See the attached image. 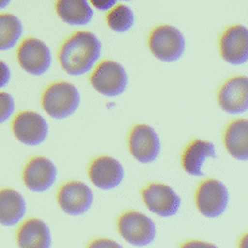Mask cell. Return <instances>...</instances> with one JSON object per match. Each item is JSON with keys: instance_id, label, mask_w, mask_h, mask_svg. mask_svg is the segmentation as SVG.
I'll list each match as a JSON object with an SVG mask.
<instances>
[{"instance_id": "6da1fadb", "label": "cell", "mask_w": 248, "mask_h": 248, "mask_svg": "<svg viewBox=\"0 0 248 248\" xmlns=\"http://www.w3.org/2000/svg\"><path fill=\"white\" fill-rule=\"evenodd\" d=\"M100 39L88 31H78L70 36L60 49L58 60L61 67L73 77L89 73L101 57Z\"/></svg>"}, {"instance_id": "7a4b0ae2", "label": "cell", "mask_w": 248, "mask_h": 248, "mask_svg": "<svg viewBox=\"0 0 248 248\" xmlns=\"http://www.w3.org/2000/svg\"><path fill=\"white\" fill-rule=\"evenodd\" d=\"M44 111L53 119H66L74 115L80 105V92L67 81H58L44 91L42 98Z\"/></svg>"}, {"instance_id": "3957f363", "label": "cell", "mask_w": 248, "mask_h": 248, "mask_svg": "<svg viewBox=\"0 0 248 248\" xmlns=\"http://www.w3.org/2000/svg\"><path fill=\"white\" fill-rule=\"evenodd\" d=\"M149 48L159 61L176 62L185 53L186 40L177 27L162 25L151 31Z\"/></svg>"}, {"instance_id": "277c9868", "label": "cell", "mask_w": 248, "mask_h": 248, "mask_svg": "<svg viewBox=\"0 0 248 248\" xmlns=\"http://www.w3.org/2000/svg\"><path fill=\"white\" fill-rule=\"evenodd\" d=\"M118 230L125 242L136 247H145L155 240L158 230L150 217L139 211L123 213L118 220Z\"/></svg>"}, {"instance_id": "5b68a950", "label": "cell", "mask_w": 248, "mask_h": 248, "mask_svg": "<svg viewBox=\"0 0 248 248\" xmlns=\"http://www.w3.org/2000/svg\"><path fill=\"white\" fill-rule=\"evenodd\" d=\"M91 85L106 97H118L128 87V74L119 62L106 60L91 75Z\"/></svg>"}, {"instance_id": "8992f818", "label": "cell", "mask_w": 248, "mask_h": 248, "mask_svg": "<svg viewBox=\"0 0 248 248\" xmlns=\"http://www.w3.org/2000/svg\"><path fill=\"white\" fill-rule=\"evenodd\" d=\"M198 211L207 218H217L229 205V190L216 178H208L199 185L195 194Z\"/></svg>"}, {"instance_id": "52a82bcc", "label": "cell", "mask_w": 248, "mask_h": 248, "mask_svg": "<svg viewBox=\"0 0 248 248\" xmlns=\"http://www.w3.org/2000/svg\"><path fill=\"white\" fill-rule=\"evenodd\" d=\"M19 66L30 75H43L52 66V53L46 43L36 38L23 40L17 52Z\"/></svg>"}, {"instance_id": "ba28073f", "label": "cell", "mask_w": 248, "mask_h": 248, "mask_svg": "<svg viewBox=\"0 0 248 248\" xmlns=\"http://www.w3.org/2000/svg\"><path fill=\"white\" fill-rule=\"evenodd\" d=\"M128 146L132 156L143 164L155 162L160 154V140L158 133L147 124H137L132 128Z\"/></svg>"}, {"instance_id": "9c48e42d", "label": "cell", "mask_w": 248, "mask_h": 248, "mask_svg": "<svg viewBox=\"0 0 248 248\" xmlns=\"http://www.w3.org/2000/svg\"><path fill=\"white\" fill-rule=\"evenodd\" d=\"M142 201L150 212L160 217H173L180 211L181 198L170 185L150 184L142 191Z\"/></svg>"}, {"instance_id": "30bf717a", "label": "cell", "mask_w": 248, "mask_h": 248, "mask_svg": "<svg viewBox=\"0 0 248 248\" xmlns=\"http://www.w3.org/2000/svg\"><path fill=\"white\" fill-rule=\"evenodd\" d=\"M12 131L16 139L26 146H39L46 141L49 125L40 114L23 111L16 116L12 123Z\"/></svg>"}, {"instance_id": "8fae6325", "label": "cell", "mask_w": 248, "mask_h": 248, "mask_svg": "<svg viewBox=\"0 0 248 248\" xmlns=\"http://www.w3.org/2000/svg\"><path fill=\"white\" fill-rule=\"evenodd\" d=\"M93 191L88 185L80 181H70L58 191L60 208L70 216H80L88 212L93 204Z\"/></svg>"}, {"instance_id": "7c38bea8", "label": "cell", "mask_w": 248, "mask_h": 248, "mask_svg": "<svg viewBox=\"0 0 248 248\" xmlns=\"http://www.w3.org/2000/svg\"><path fill=\"white\" fill-rule=\"evenodd\" d=\"M220 53L230 65H244L248 61V30L243 25L229 27L221 36Z\"/></svg>"}, {"instance_id": "4fadbf2b", "label": "cell", "mask_w": 248, "mask_h": 248, "mask_svg": "<svg viewBox=\"0 0 248 248\" xmlns=\"http://www.w3.org/2000/svg\"><path fill=\"white\" fill-rule=\"evenodd\" d=\"M89 180L101 190L116 189L124 180V168L119 160L111 156H98L91 163Z\"/></svg>"}, {"instance_id": "5bb4252c", "label": "cell", "mask_w": 248, "mask_h": 248, "mask_svg": "<svg viewBox=\"0 0 248 248\" xmlns=\"http://www.w3.org/2000/svg\"><path fill=\"white\" fill-rule=\"evenodd\" d=\"M57 180V168L54 163L44 156H36L27 163L23 170V182L29 190L43 193L49 190Z\"/></svg>"}, {"instance_id": "9a60e30c", "label": "cell", "mask_w": 248, "mask_h": 248, "mask_svg": "<svg viewBox=\"0 0 248 248\" xmlns=\"http://www.w3.org/2000/svg\"><path fill=\"white\" fill-rule=\"evenodd\" d=\"M218 104L225 112L239 115L248 110V78L234 77L229 79L218 92Z\"/></svg>"}, {"instance_id": "2e32d148", "label": "cell", "mask_w": 248, "mask_h": 248, "mask_svg": "<svg viewBox=\"0 0 248 248\" xmlns=\"http://www.w3.org/2000/svg\"><path fill=\"white\" fill-rule=\"evenodd\" d=\"M216 158V149L211 141L194 140L184 150L181 158L182 168L186 173H189L193 177H202L204 176V172H203L204 163L208 159Z\"/></svg>"}, {"instance_id": "e0dca14e", "label": "cell", "mask_w": 248, "mask_h": 248, "mask_svg": "<svg viewBox=\"0 0 248 248\" xmlns=\"http://www.w3.org/2000/svg\"><path fill=\"white\" fill-rule=\"evenodd\" d=\"M17 244L25 248H49L52 246L49 226L39 218H29L17 232Z\"/></svg>"}, {"instance_id": "ac0fdd59", "label": "cell", "mask_w": 248, "mask_h": 248, "mask_svg": "<svg viewBox=\"0 0 248 248\" xmlns=\"http://www.w3.org/2000/svg\"><path fill=\"white\" fill-rule=\"evenodd\" d=\"M26 213V201L17 190H0V225L15 226Z\"/></svg>"}, {"instance_id": "d6986e66", "label": "cell", "mask_w": 248, "mask_h": 248, "mask_svg": "<svg viewBox=\"0 0 248 248\" xmlns=\"http://www.w3.org/2000/svg\"><path fill=\"white\" fill-rule=\"evenodd\" d=\"M224 142L232 158L246 162L248 159V120L238 119L230 123L225 132Z\"/></svg>"}, {"instance_id": "ffe728a7", "label": "cell", "mask_w": 248, "mask_h": 248, "mask_svg": "<svg viewBox=\"0 0 248 248\" xmlns=\"http://www.w3.org/2000/svg\"><path fill=\"white\" fill-rule=\"evenodd\" d=\"M58 17L71 26H84L93 18V8L88 0H57Z\"/></svg>"}, {"instance_id": "44dd1931", "label": "cell", "mask_w": 248, "mask_h": 248, "mask_svg": "<svg viewBox=\"0 0 248 248\" xmlns=\"http://www.w3.org/2000/svg\"><path fill=\"white\" fill-rule=\"evenodd\" d=\"M23 34L22 22L15 15H0V50H9L15 48L16 44Z\"/></svg>"}, {"instance_id": "7402d4cb", "label": "cell", "mask_w": 248, "mask_h": 248, "mask_svg": "<svg viewBox=\"0 0 248 248\" xmlns=\"http://www.w3.org/2000/svg\"><path fill=\"white\" fill-rule=\"evenodd\" d=\"M108 27L115 32H127L135 25V15L128 5H116L111 8L106 17Z\"/></svg>"}, {"instance_id": "603a6c76", "label": "cell", "mask_w": 248, "mask_h": 248, "mask_svg": "<svg viewBox=\"0 0 248 248\" xmlns=\"http://www.w3.org/2000/svg\"><path fill=\"white\" fill-rule=\"evenodd\" d=\"M16 110L13 97L9 93L0 92V124L5 123Z\"/></svg>"}, {"instance_id": "cb8c5ba5", "label": "cell", "mask_w": 248, "mask_h": 248, "mask_svg": "<svg viewBox=\"0 0 248 248\" xmlns=\"http://www.w3.org/2000/svg\"><path fill=\"white\" fill-rule=\"evenodd\" d=\"M11 79L12 73L11 69H9V66H8L5 62L0 60V89L4 88V87H7V85L9 84Z\"/></svg>"}, {"instance_id": "d4e9b609", "label": "cell", "mask_w": 248, "mask_h": 248, "mask_svg": "<svg viewBox=\"0 0 248 248\" xmlns=\"http://www.w3.org/2000/svg\"><path fill=\"white\" fill-rule=\"evenodd\" d=\"M89 4H92L93 8L97 11H110L118 3V0H88Z\"/></svg>"}, {"instance_id": "484cf974", "label": "cell", "mask_w": 248, "mask_h": 248, "mask_svg": "<svg viewBox=\"0 0 248 248\" xmlns=\"http://www.w3.org/2000/svg\"><path fill=\"white\" fill-rule=\"evenodd\" d=\"M89 247H120V244H118L116 242H112V240L108 239H98L94 240L92 243L89 244Z\"/></svg>"}, {"instance_id": "4316f807", "label": "cell", "mask_w": 248, "mask_h": 248, "mask_svg": "<svg viewBox=\"0 0 248 248\" xmlns=\"http://www.w3.org/2000/svg\"><path fill=\"white\" fill-rule=\"evenodd\" d=\"M12 0H0V9H4V8H7L9 4H11Z\"/></svg>"}, {"instance_id": "83f0119b", "label": "cell", "mask_w": 248, "mask_h": 248, "mask_svg": "<svg viewBox=\"0 0 248 248\" xmlns=\"http://www.w3.org/2000/svg\"><path fill=\"white\" fill-rule=\"evenodd\" d=\"M124 1H131V0H124Z\"/></svg>"}]
</instances>
